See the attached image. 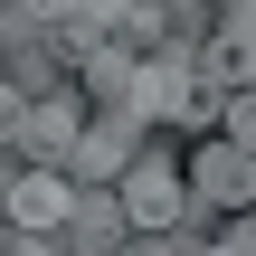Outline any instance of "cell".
Returning a JSON list of instances; mask_svg holds the SVG:
<instances>
[{"instance_id": "cell-1", "label": "cell", "mask_w": 256, "mask_h": 256, "mask_svg": "<svg viewBox=\"0 0 256 256\" xmlns=\"http://www.w3.org/2000/svg\"><path fill=\"white\" fill-rule=\"evenodd\" d=\"M114 200H124V228L171 238V228H180V209H190V180H180V162H171V152H133V162L114 171Z\"/></svg>"}, {"instance_id": "cell-2", "label": "cell", "mask_w": 256, "mask_h": 256, "mask_svg": "<svg viewBox=\"0 0 256 256\" xmlns=\"http://www.w3.org/2000/svg\"><path fill=\"white\" fill-rule=\"evenodd\" d=\"M86 114H95V95H86L76 76H57V86H38V104H19L10 142H19L28 162H66V152H76V133H86Z\"/></svg>"}, {"instance_id": "cell-3", "label": "cell", "mask_w": 256, "mask_h": 256, "mask_svg": "<svg viewBox=\"0 0 256 256\" xmlns=\"http://www.w3.org/2000/svg\"><path fill=\"white\" fill-rule=\"evenodd\" d=\"M0 209H10V238H28V247H48V238L66 228V209H76V190H66V171H57V162H38V171H10V190H0Z\"/></svg>"}, {"instance_id": "cell-4", "label": "cell", "mask_w": 256, "mask_h": 256, "mask_svg": "<svg viewBox=\"0 0 256 256\" xmlns=\"http://www.w3.org/2000/svg\"><path fill=\"white\" fill-rule=\"evenodd\" d=\"M190 200L200 209H247V190H256V171H247V142H228V133H200L190 142Z\"/></svg>"}, {"instance_id": "cell-5", "label": "cell", "mask_w": 256, "mask_h": 256, "mask_svg": "<svg viewBox=\"0 0 256 256\" xmlns=\"http://www.w3.org/2000/svg\"><path fill=\"white\" fill-rule=\"evenodd\" d=\"M133 124H142L133 104H124V114H104V124L86 114V133H76V152H66V162H76V180H114V171L133 162Z\"/></svg>"}, {"instance_id": "cell-6", "label": "cell", "mask_w": 256, "mask_h": 256, "mask_svg": "<svg viewBox=\"0 0 256 256\" xmlns=\"http://www.w3.org/2000/svg\"><path fill=\"white\" fill-rule=\"evenodd\" d=\"M57 238H76V247H114V238H124V200H76Z\"/></svg>"}, {"instance_id": "cell-7", "label": "cell", "mask_w": 256, "mask_h": 256, "mask_svg": "<svg viewBox=\"0 0 256 256\" xmlns=\"http://www.w3.org/2000/svg\"><path fill=\"white\" fill-rule=\"evenodd\" d=\"M218 218H228V228H209V247H218V256H247V247H256V228H247V209H218Z\"/></svg>"}, {"instance_id": "cell-8", "label": "cell", "mask_w": 256, "mask_h": 256, "mask_svg": "<svg viewBox=\"0 0 256 256\" xmlns=\"http://www.w3.org/2000/svg\"><path fill=\"white\" fill-rule=\"evenodd\" d=\"M10 124H19V86L0 76V133H10Z\"/></svg>"}, {"instance_id": "cell-9", "label": "cell", "mask_w": 256, "mask_h": 256, "mask_svg": "<svg viewBox=\"0 0 256 256\" xmlns=\"http://www.w3.org/2000/svg\"><path fill=\"white\" fill-rule=\"evenodd\" d=\"M171 10H180V19H190V10H200V0H171Z\"/></svg>"}]
</instances>
